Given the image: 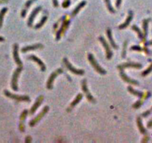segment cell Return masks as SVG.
<instances>
[{"instance_id":"obj_1","label":"cell","mask_w":152,"mask_h":143,"mask_svg":"<svg viewBox=\"0 0 152 143\" xmlns=\"http://www.w3.org/2000/svg\"><path fill=\"white\" fill-rule=\"evenodd\" d=\"M88 61H90V63L91 64V65L93 66V67L95 69H96V71L97 72L101 74V75H104V74H106L107 72H106L104 69L101 68V67L100 66L99 64H98V62L96 61V58L94 57V56H93L92 54H90H90H88Z\"/></svg>"},{"instance_id":"obj_2","label":"cell","mask_w":152,"mask_h":143,"mask_svg":"<svg viewBox=\"0 0 152 143\" xmlns=\"http://www.w3.org/2000/svg\"><path fill=\"white\" fill-rule=\"evenodd\" d=\"M63 61H64V64H65L66 68H67L71 72H72V73L75 74V75H82L84 74V70L78 69L75 68V67H74L73 66H72L69 61H68V60L66 58H64Z\"/></svg>"},{"instance_id":"obj_3","label":"cell","mask_w":152,"mask_h":143,"mask_svg":"<svg viewBox=\"0 0 152 143\" xmlns=\"http://www.w3.org/2000/svg\"><path fill=\"white\" fill-rule=\"evenodd\" d=\"M62 72H63L62 69H58L55 70V72H53L51 74V75H50L48 81H47V84H46L47 88H48L49 89H52L53 82H54V81H55V78H56L58 75H60V74L62 73Z\"/></svg>"},{"instance_id":"obj_4","label":"cell","mask_w":152,"mask_h":143,"mask_svg":"<svg viewBox=\"0 0 152 143\" xmlns=\"http://www.w3.org/2000/svg\"><path fill=\"white\" fill-rule=\"evenodd\" d=\"M81 88H82V90H83V92H84L85 95H86V99H87V100L90 101V102H93V103L96 102V99L93 98V96L91 95V93L90 92V91H89L88 87H87V85H86V79L83 80V81H81Z\"/></svg>"},{"instance_id":"obj_5","label":"cell","mask_w":152,"mask_h":143,"mask_svg":"<svg viewBox=\"0 0 152 143\" xmlns=\"http://www.w3.org/2000/svg\"><path fill=\"white\" fill-rule=\"evenodd\" d=\"M98 40H99V41L101 42V44L103 45V46H104V49H105L106 57H107V58L108 59V60H110V59L112 57L113 52H112V51H111L109 45H108V43L106 42L105 39H104L103 37H101H101H98Z\"/></svg>"},{"instance_id":"obj_6","label":"cell","mask_w":152,"mask_h":143,"mask_svg":"<svg viewBox=\"0 0 152 143\" xmlns=\"http://www.w3.org/2000/svg\"><path fill=\"white\" fill-rule=\"evenodd\" d=\"M48 110H49V107L48 106L44 107V108L43 109V110H42L41 113H39L38 116H37V117L34 118V119H32L31 121L30 122V123H29V124H30L31 127H33V126L35 125V124H37V123L39 121H40V119H41L43 117V116H45V114L47 113V112H48Z\"/></svg>"},{"instance_id":"obj_7","label":"cell","mask_w":152,"mask_h":143,"mask_svg":"<svg viewBox=\"0 0 152 143\" xmlns=\"http://www.w3.org/2000/svg\"><path fill=\"white\" fill-rule=\"evenodd\" d=\"M128 67H132V68H136V69H141L142 68V64H137V63H133V62H128L125 63L123 64H121V65H118L117 66V68L119 70L123 69L125 68H128Z\"/></svg>"},{"instance_id":"obj_8","label":"cell","mask_w":152,"mask_h":143,"mask_svg":"<svg viewBox=\"0 0 152 143\" xmlns=\"http://www.w3.org/2000/svg\"><path fill=\"white\" fill-rule=\"evenodd\" d=\"M41 9H42L41 7L39 6V7H37L35 9L33 10V11H32L31 14L30 16H29V20H28V26H29V27H31L32 24H33V22H34V18H35L36 16L38 14L39 12L41 11Z\"/></svg>"},{"instance_id":"obj_9","label":"cell","mask_w":152,"mask_h":143,"mask_svg":"<svg viewBox=\"0 0 152 143\" xmlns=\"http://www.w3.org/2000/svg\"><path fill=\"white\" fill-rule=\"evenodd\" d=\"M21 71H22V66H19V68H18L15 71L14 74L13 81H12V87H13V89H14V90H18L17 80Z\"/></svg>"},{"instance_id":"obj_10","label":"cell","mask_w":152,"mask_h":143,"mask_svg":"<svg viewBox=\"0 0 152 143\" xmlns=\"http://www.w3.org/2000/svg\"><path fill=\"white\" fill-rule=\"evenodd\" d=\"M43 95H40V96H39V97L37 98L36 102L34 104V105L32 106L31 108L30 115H33L34 113H35L36 110H37V108H38L41 105V104L43 103Z\"/></svg>"},{"instance_id":"obj_11","label":"cell","mask_w":152,"mask_h":143,"mask_svg":"<svg viewBox=\"0 0 152 143\" xmlns=\"http://www.w3.org/2000/svg\"><path fill=\"white\" fill-rule=\"evenodd\" d=\"M120 76L124 81L128 83V84H131L133 85H139V82L138 81L131 79V78H130L129 77L127 76L125 72H123V69L120 70Z\"/></svg>"},{"instance_id":"obj_12","label":"cell","mask_w":152,"mask_h":143,"mask_svg":"<svg viewBox=\"0 0 152 143\" xmlns=\"http://www.w3.org/2000/svg\"><path fill=\"white\" fill-rule=\"evenodd\" d=\"M7 95H8V96L11 98V99H16V100L19 101V102H22V101H24V102H30V98L27 96V95H13V94H10L8 92H7Z\"/></svg>"},{"instance_id":"obj_13","label":"cell","mask_w":152,"mask_h":143,"mask_svg":"<svg viewBox=\"0 0 152 143\" xmlns=\"http://www.w3.org/2000/svg\"><path fill=\"white\" fill-rule=\"evenodd\" d=\"M132 19H133V13H132V11H129V13H128V16L127 17L126 20H125V22L120 25V26H118V29H125V28L128 27L129 26L130 22H131Z\"/></svg>"},{"instance_id":"obj_14","label":"cell","mask_w":152,"mask_h":143,"mask_svg":"<svg viewBox=\"0 0 152 143\" xmlns=\"http://www.w3.org/2000/svg\"><path fill=\"white\" fill-rule=\"evenodd\" d=\"M29 60H31V61H34V62L37 63V64L39 65V66L40 67V69H41L42 71H45L46 70L45 64H43V63L40 61L38 57H37L36 56H34V55H31V56H29Z\"/></svg>"},{"instance_id":"obj_15","label":"cell","mask_w":152,"mask_h":143,"mask_svg":"<svg viewBox=\"0 0 152 143\" xmlns=\"http://www.w3.org/2000/svg\"><path fill=\"white\" fill-rule=\"evenodd\" d=\"M43 47V45L42 44H37L35 45H32V46H26V47H24L22 49V52H26V51H31V50H36L40 48Z\"/></svg>"},{"instance_id":"obj_16","label":"cell","mask_w":152,"mask_h":143,"mask_svg":"<svg viewBox=\"0 0 152 143\" xmlns=\"http://www.w3.org/2000/svg\"><path fill=\"white\" fill-rule=\"evenodd\" d=\"M14 57L15 62L16 63V64L19 66H22L23 64L21 62L20 59H19V55H18V45L15 44L14 45Z\"/></svg>"},{"instance_id":"obj_17","label":"cell","mask_w":152,"mask_h":143,"mask_svg":"<svg viewBox=\"0 0 152 143\" xmlns=\"http://www.w3.org/2000/svg\"><path fill=\"white\" fill-rule=\"evenodd\" d=\"M128 92H130L131 94H133V95H136V96H137V97L140 98V99H142V98L145 97L146 95V93H144V92H139V91H136L135 89H133V88L131 87H128Z\"/></svg>"},{"instance_id":"obj_18","label":"cell","mask_w":152,"mask_h":143,"mask_svg":"<svg viewBox=\"0 0 152 143\" xmlns=\"http://www.w3.org/2000/svg\"><path fill=\"white\" fill-rule=\"evenodd\" d=\"M150 95H151L150 92H146V96H145V97L142 98V99H141V100H139L137 102H136V103H135L133 105V108H136V109L139 108V107H140L141 105H142L143 103H144L145 101H146V99H148V98L150 97Z\"/></svg>"},{"instance_id":"obj_19","label":"cell","mask_w":152,"mask_h":143,"mask_svg":"<svg viewBox=\"0 0 152 143\" xmlns=\"http://www.w3.org/2000/svg\"><path fill=\"white\" fill-rule=\"evenodd\" d=\"M86 3V2H85V1H83V2H80V3L78 4V6H76V8H75V9L73 10V11H72V14H71V16H72V17H73V16H75V15H77L79 11H80V10L82 8H83V7L85 6Z\"/></svg>"},{"instance_id":"obj_20","label":"cell","mask_w":152,"mask_h":143,"mask_svg":"<svg viewBox=\"0 0 152 143\" xmlns=\"http://www.w3.org/2000/svg\"><path fill=\"white\" fill-rule=\"evenodd\" d=\"M107 37H108V39H109V41H110V43H111V46H112L113 49H116L117 48H118V46H117V45L116 44V43L114 42L113 39L112 32H111V30L110 29H107Z\"/></svg>"},{"instance_id":"obj_21","label":"cell","mask_w":152,"mask_h":143,"mask_svg":"<svg viewBox=\"0 0 152 143\" xmlns=\"http://www.w3.org/2000/svg\"><path fill=\"white\" fill-rule=\"evenodd\" d=\"M35 1H36V0H29V1H27V2H26V5H25V8L23 10V11H22V14H21V15H22V16H23V17H25V16H26L28 9L30 8V6L32 5V3L35 2Z\"/></svg>"},{"instance_id":"obj_22","label":"cell","mask_w":152,"mask_h":143,"mask_svg":"<svg viewBox=\"0 0 152 143\" xmlns=\"http://www.w3.org/2000/svg\"><path fill=\"white\" fill-rule=\"evenodd\" d=\"M28 113H29V111H28L27 110H24V111L22 113V115H21V116H20V130L22 129V127H23V131H24V130H25V127H24L25 120H26V116H27Z\"/></svg>"},{"instance_id":"obj_23","label":"cell","mask_w":152,"mask_h":143,"mask_svg":"<svg viewBox=\"0 0 152 143\" xmlns=\"http://www.w3.org/2000/svg\"><path fill=\"white\" fill-rule=\"evenodd\" d=\"M137 125L138 127H139V130L140 131V133L142 134H146L147 131H146V128L143 127V122H142V119H141L140 117L137 118Z\"/></svg>"},{"instance_id":"obj_24","label":"cell","mask_w":152,"mask_h":143,"mask_svg":"<svg viewBox=\"0 0 152 143\" xmlns=\"http://www.w3.org/2000/svg\"><path fill=\"white\" fill-rule=\"evenodd\" d=\"M83 99V95H82V94H78V95H77V96H76V98H75V100L73 101V102H72V103H71V104H70V106H69V109H72L75 106V105L77 104H78V102H80L81 100V99Z\"/></svg>"},{"instance_id":"obj_25","label":"cell","mask_w":152,"mask_h":143,"mask_svg":"<svg viewBox=\"0 0 152 143\" xmlns=\"http://www.w3.org/2000/svg\"><path fill=\"white\" fill-rule=\"evenodd\" d=\"M69 20H66V21H65V22H63L62 26H61V29H60V31H58V34H57V38H56L57 40H59L60 37H61V33H62V31H64V29H66V28H67V26H68V25H69Z\"/></svg>"},{"instance_id":"obj_26","label":"cell","mask_w":152,"mask_h":143,"mask_svg":"<svg viewBox=\"0 0 152 143\" xmlns=\"http://www.w3.org/2000/svg\"><path fill=\"white\" fill-rule=\"evenodd\" d=\"M148 22L149 19H144L143 22V35H144L145 40H146V37H147L148 34Z\"/></svg>"},{"instance_id":"obj_27","label":"cell","mask_w":152,"mask_h":143,"mask_svg":"<svg viewBox=\"0 0 152 143\" xmlns=\"http://www.w3.org/2000/svg\"><path fill=\"white\" fill-rule=\"evenodd\" d=\"M132 29H133V31H136V33H137L138 37H139V38L140 39V40H145L144 35H143V34L142 33V31H140V29H139V28L137 27V26H132Z\"/></svg>"},{"instance_id":"obj_28","label":"cell","mask_w":152,"mask_h":143,"mask_svg":"<svg viewBox=\"0 0 152 143\" xmlns=\"http://www.w3.org/2000/svg\"><path fill=\"white\" fill-rule=\"evenodd\" d=\"M104 2H105V5L106 6H107V8L108 9V11H109L111 13H113V14L115 13V10H114V8H113L112 5H111V0H104Z\"/></svg>"},{"instance_id":"obj_29","label":"cell","mask_w":152,"mask_h":143,"mask_svg":"<svg viewBox=\"0 0 152 143\" xmlns=\"http://www.w3.org/2000/svg\"><path fill=\"white\" fill-rule=\"evenodd\" d=\"M46 20H47V16H43V17L41 19V20H40V22H39L35 26H34V28H35L36 29L41 28L42 26H43V24L45 23L46 21Z\"/></svg>"},{"instance_id":"obj_30","label":"cell","mask_w":152,"mask_h":143,"mask_svg":"<svg viewBox=\"0 0 152 143\" xmlns=\"http://www.w3.org/2000/svg\"><path fill=\"white\" fill-rule=\"evenodd\" d=\"M151 71H152V63H151V65L149 66L148 68L147 69H146L144 72H143V73H142V75H143V76H146V75H148V74L150 73V72Z\"/></svg>"},{"instance_id":"obj_31","label":"cell","mask_w":152,"mask_h":143,"mask_svg":"<svg viewBox=\"0 0 152 143\" xmlns=\"http://www.w3.org/2000/svg\"><path fill=\"white\" fill-rule=\"evenodd\" d=\"M70 4H71L70 0H64V2H63V4H62V6L64 7V8H66L69 6Z\"/></svg>"},{"instance_id":"obj_32","label":"cell","mask_w":152,"mask_h":143,"mask_svg":"<svg viewBox=\"0 0 152 143\" xmlns=\"http://www.w3.org/2000/svg\"><path fill=\"white\" fill-rule=\"evenodd\" d=\"M127 44H128V43H127V41L125 42V43H124L123 45V51H122V57H125V56H126V47H127Z\"/></svg>"},{"instance_id":"obj_33","label":"cell","mask_w":152,"mask_h":143,"mask_svg":"<svg viewBox=\"0 0 152 143\" xmlns=\"http://www.w3.org/2000/svg\"><path fill=\"white\" fill-rule=\"evenodd\" d=\"M151 113H152V107L150 109V110H147V111L144 112V113L142 114V116H143V117H147V116H149V115H150Z\"/></svg>"},{"instance_id":"obj_34","label":"cell","mask_w":152,"mask_h":143,"mask_svg":"<svg viewBox=\"0 0 152 143\" xmlns=\"http://www.w3.org/2000/svg\"><path fill=\"white\" fill-rule=\"evenodd\" d=\"M122 4V0H116V6L117 8H120V5Z\"/></svg>"},{"instance_id":"obj_35","label":"cell","mask_w":152,"mask_h":143,"mask_svg":"<svg viewBox=\"0 0 152 143\" xmlns=\"http://www.w3.org/2000/svg\"><path fill=\"white\" fill-rule=\"evenodd\" d=\"M131 49L132 50H138V51H142V49H141L139 46H132Z\"/></svg>"},{"instance_id":"obj_36","label":"cell","mask_w":152,"mask_h":143,"mask_svg":"<svg viewBox=\"0 0 152 143\" xmlns=\"http://www.w3.org/2000/svg\"><path fill=\"white\" fill-rule=\"evenodd\" d=\"M53 5L55 7H58V0H52Z\"/></svg>"},{"instance_id":"obj_37","label":"cell","mask_w":152,"mask_h":143,"mask_svg":"<svg viewBox=\"0 0 152 143\" xmlns=\"http://www.w3.org/2000/svg\"><path fill=\"white\" fill-rule=\"evenodd\" d=\"M147 127H148V128H150V127H152V119H151L150 121H149V122L148 123V124H147Z\"/></svg>"},{"instance_id":"obj_38","label":"cell","mask_w":152,"mask_h":143,"mask_svg":"<svg viewBox=\"0 0 152 143\" xmlns=\"http://www.w3.org/2000/svg\"><path fill=\"white\" fill-rule=\"evenodd\" d=\"M146 45H152V40H151V41H149L148 43H146Z\"/></svg>"}]
</instances>
